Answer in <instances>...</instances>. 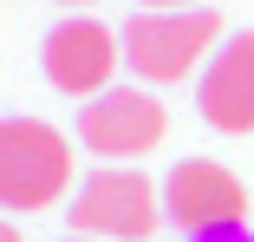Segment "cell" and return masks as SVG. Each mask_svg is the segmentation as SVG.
Segmentation results:
<instances>
[{
    "instance_id": "11",
    "label": "cell",
    "mask_w": 254,
    "mask_h": 242,
    "mask_svg": "<svg viewBox=\"0 0 254 242\" xmlns=\"http://www.w3.org/2000/svg\"><path fill=\"white\" fill-rule=\"evenodd\" d=\"M65 242H98V236H65Z\"/></svg>"
},
{
    "instance_id": "2",
    "label": "cell",
    "mask_w": 254,
    "mask_h": 242,
    "mask_svg": "<svg viewBox=\"0 0 254 242\" xmlns=\"http://www.w3.org/2000/svg\"><path fill=\"white\" fill-rule=\"evenodd\" d=\"M72 190V144L46 118H0V210H53Z\"/></svg>"
},
{
    "instance_id": "3",
    "label": "cell",
    "mask_w": 254,
    "mask_h": 242,
    "mask_svg": "<svg viewBox=\"0 0 254 242\" xmlns=\"http://www.w3.org/2000/svg\"><path fill=\"white\" fill-rule=\"evenodd\" d=\"M65 216L78 236H98V242H143L163 223V190L143 170H91Z\"/></svg>"
},
{
    "instance_id": "12",
    "label": "cell",
    "mask_w": 254,
    "mask_h": 242,
    "mask_svg": "<svg viewBox=\"0 0 254 242\" xmlns=\"http://www.w3.org/2000/svg\"><path fill=\"white\" fill-rule=\"evenodd\" d=\"M65 7H91V0H65Z\"/></svg>"
},
{
    "instance_id": "1",
    "label": "cell",
    "mask_w": 254,
    "mask_h": 242,
    "mask_svg": "<svg viewBox=\"0 0 254 242\" xmlns=\"http://www.w3.org/2000/svg\"><path fill=\"white\" fill-rule=\"evenodd\" d=\"M118 39H124V59H130L137 79L183 85L202 66V53L222 39V13H209V7H143V13L124 20Z\"/></svg>"
},
{
    "instance_id": "5",
    "label": "cell",
    "mask_w": 254,
    "mask_h": 242,
    "mask_svg": "<svg viewBox=\"0 0 254 242\" xmlns=\"http://www.w3.org/2000/svg\"><path fill=\"white\" fill-rule=\"evenodd\" d=\"M163 105L150 99L143 85H111L98 92L91 105H78V144L98 157H143L163 144Z\"/></svg>"
},
{
    "instance_id": "10",
    "label": "cell",
    "mask_w": 254,
    "mask_h": 242,
    "mask_svg": "<svg viewBox=\"0 0 254 242\" xmlns=\"http://www.w3.org/2000/svg\"><path fill=\"white\" fill-rule=\"evenodd\" d=\"M143 7H183V0H143Z\"/></svg>"
},
{
    "instance_id": "4",
    "label": "cell",
    "mask_w": 254,
    "mask_h": 242,
    "mask_svg": "<svg viewBox=\"0 0 254 242\" xmlns=\"http://www.w3.org/2000/svg\"><path fill=\"white\" fill-rule=\"evenodd\" d=\"M163 216L189 236H215V229H241L248 216V190L235 183V170L209 164V157H183L163 177Z\"/></svg>"
},
{
    "instance_id": "8",
    "label": "cell",
    "mask_w": 254,
    "mask_h": 242,
    "mask_svg": "<svg viewBox=\"0 0 254 242\" xmlns=\"http://www.w3.org/2000/svg\"><path fill=\"white\" fill-rule=\"evenodd\" d=\"M195 242H254L248 229H215V236H195Z\"/></svg>"
},
{
    "instance_id": "6",
    "label": "cell",
    "mask_w": 254,
    "mask_h": 242,
    "mask_svg": "<svg viewBox=\"0 0 254 242\" xmlns=\"http://www.w3.org/2000/svg\"><path fill=\"white\" fill-rule=\"evenodd\" d=\"M46 79H53L59 92H72V99H98V92H111V72L124 59V39L105 26V20H59L53 33H46Z\"/></svg>"
},
{
    "instance_id": "9",
    "label": "cell",
    "mask_w": 254,
    "mask_h": 242,
    "mask_svg": "<svg viewBox=\"0 0 254 242\" xmlns=\"http://www.w3.org/2000/svg\"><path fill=\"white\" fill-rule=\"evenodd\" d=\"M0 242H20V229H13V223H7V216H0Z\"/></svg>"
},
{
    "instance_id": "7",
    "label": "cell",
    "mask_w": 254,
    "mask_h": 242,
    "mask_svg": "<svg viewBox=\"0 0 254 242\" xmlns=\"http://www.w3.org/2000/svg\"><path fill=\"white\" fill-rule=\"evenodd\" d=\"M195 105L215 131H254V33L222 39V53L202 66Z\"/></svg>"
}]
</instances>
